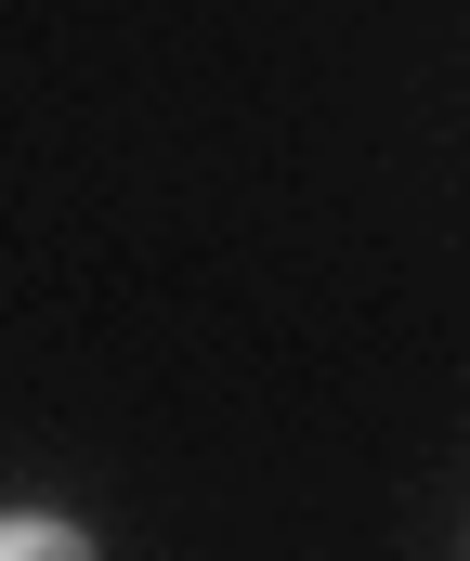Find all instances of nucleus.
Here are the masks:
<instances>
[{"label": "nucleus", "mask_w": 470, "mask_h": 561, "mask_svg": "<svg viewBox=\"0 0 470 561\" xmlns=\"http://www.w3.org/2000/svg\"><path fill=\"white\" fill-rule=\"evenodd\" d=\"M0 561H92V536L53 510H0Z\"/></svg>", "instance_id": "f257e3e1"}]
</instances>
